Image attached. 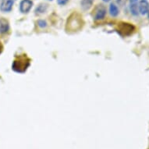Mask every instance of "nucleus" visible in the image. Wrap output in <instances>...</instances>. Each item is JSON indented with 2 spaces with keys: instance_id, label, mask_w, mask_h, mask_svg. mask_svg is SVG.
<instances>
[{
  "instance_id": "1",
  "label": "nucleus",
  "mask_w": 149,
  "mask_h": 149,
  "mask_svg": "<svg viewBox=\"0 0 149 149\" xmlns=\"http://www.w3.org/2000/svg\"><path fill=\"white\" fill-rule=\"evenodd\" d=\"M83 21H82V17L77 13H74L71 14L70 17H68V20L66 23V28L69 31H76L82 27Z\"/></svg>"
},
{
  "instance_id": "2",
  "label": "nucleus",
  "mask_w": 149,
  "mask_h": 149,
  "mask_svg": "<svg viewBox=\"0 0 149 149\" xmlns=\"http://www.w3.org/2000/svg\"><path fill=\"white\" fill-rule=\"evenodd\" d=\"M93 17L95 20H102L106 16V7L103 4H98L93 11Z\"/></svg>"
},
{
  "instance_id": "3",
  "label": "nucleus",
  "mask_w": 149,
  "mask_h": 149,
  "mask_svg": "<svg viewBox=\"0 0 149 149\" xmlns=\"http://www.w3.org/2000/svg\"><path fill=\"white\" fill-rule=\"evenodd\" d=\"M29 66V61L24 59H19L15 60L13 65V69L18 73H23L26 70L27 66Z\"/></svg>"
},
{
  "instance_id": "4",
  "label": "nucleus",
  "mask_w": 149,
  "mask_h": 149,
  "mask_svg": "<svg viewBox=\"0 0 149 149\" xmlns=\"http://www.w3.org/2000/svg\"><path fill=\"white\" fill-rule=\"evenodd\" d=\"M135 27L131 24H128V23H121L119 24V31L123 35H130L134 31Z\"/></svg>"
},
{
  "instance_id": "5",
  "label": "nucleus",
  "mask_w": 149,
  "mask_h": 149,
  "mask_svg": "<svg viewBox=\"0 0 149 149\" xmlns=\"http://www.w3.org/2000/svg\"><path fill=\"white\" fill-rule=\"evenodd\" d=\"M33 6L31 0H21L20 3V12L23 14H27L31 11Z\"/></svg>"
},
{
  "instance_id": "6",
  "label": "nucleus",
  "mask_w": 149,
  "mask_h": 149,
  "mask_svg": "<svg viewBox=\"0 0 149 149\" xmlns=\"http://www.w3.org/2000/svg\"><path fill=\"white\" fill-rule=\"evenodd\" d=\"M14 0H2L0 3V11L3 13H9L13 9Z\"/></svg>"
},
{
  "instance_id": "7",
  "label": "nucleus",
  "mask_w": 149,
  "mask_h": 149,
  "mask_svg": "<svg viewBox=\"0 0 149 149\" xmlns=\"http://www.w3.org/2000/svg\"><path fill=\"white\" fill-rule=\"evenodd\" d=\"M149 9V3L148 0H140L138 3V10L140 14L147 15Z\"/></svg>"
},
{
  "instance_id": "8",
  "label": "nucleus",
  "mask_w": 149,
  "mask_h": 149,
  "mask_svg": "<svg viewBox=\"0 0 149 149\" xmlns=\"http://www.w3.org/2000/svg\"><path fill=\"white\" fill-rule=\"evenodd\" d=\"M10 31V24L5 18H0V34H4Z\"/></svg>"
},
{
  "instance_id": "9",
  "label": "nucleus",
  "mask_w": 149,
  "mask_h": 149,
  "mask_svg": "<svg viewBox=\"0 0 149 149\" xmlns=\"http://www.w3.org/2000/svg\"><path fill=\"white\" fill-rule=\"evenodd\" d=\"M49 8V5L46 3H40L39 5L38 6L35 10H34V13L36 15H41L43 14L46 12L47 10Z\"/></svg>"
},
{
  "instance_id": "10",
  "label": "nucleus",
  "mask_w": 149,
  "mask_h": 149,
  "mask_svg": "<svg viewBox=\"0 0 149 149\" xmlns=\"http://www.w3.org/2000/svg\"><path fill=\"white\" fill-rule=\"evenodd\" d=\"M109 12L111 17H116L120 13V10L115 3H111L109 7Z\"/></svg>"
},
{
  "instance_id": "11",
  "label": "nucleus",
  "mask_w": 149,
  "mask_h": 149,
  "mask_svg": "<svg viewBox=\"0 0 149 149\" xmlns=\"http://www.w3.org/2000/svg\"><path fill=\"white\" fill-rule=\"evenodd\" d=\"M94 0H81V6L83 10H88L93 5Z\"/></svg>"
},
{
  "instance_id": "12",
  "label": "nucleus",
  "mask_w": 149,
  "mask_h": 149,
  "mask_svg": "<svg viewBox=\"0 0 149 149\" xmlns=\"http://www.w3.org/2000/svg\"><path fill=\"white\" fill-rule=\"evenodd\" d=\"M130 11L133 16L137 17L139 15V10H138V4L137 3H130Z\"/></svg>"
},
{
  "instance_id": "13",
  "label": "nucleus",
  "mask_w": 149,
  "mask_h": 149,
  "mask_svg": "<svg viewBox=\"0 0 149 149\" xmlns=\"http://www.w3.org/2000/svg\"><path fill=\"white\" fill-rule=\"evenodd\" d=\"M37 24H38V26L42 29L45 28L48 26V23L46 22V20H38L37 21Z\"/></svg>"
},
{
  "instance_id": "14",
  "label": "nucleus",
  "mask_w": 149,
  "mask_h": 149,
  "mask_svg": "<svg viewBox=\"0 0 149 149\" xmlns=\"http://www.w3.org/2000/svg\"><path fill=\"white\" fill-rule=\"evenodd\" d=\"M69 0H57V3L59 6H65L66 4H67Z\"/></svg>"
},
{
  "instance_id": "15",
  "label": "nucleus",
  "mask_w": 149,
  "mask_h": 149,
  "mask_svg": "<svg viewBox=\"0 0 149 149\" xmlns=\"http://www.w3.org/2000/svg\"><path fill=\"white\" fill-rule=\"evenodd\" d=\"M116 3L120 6H123L127 3V0H116Z\"/></svg>"
},
{
  "instance_id": "16",
  "label": "nucleus",
  "mask_w": 149,
  "mask_h": 149,
  "mask_svg": "<svg viewBox=\"0 0 149 149\" xmlns=\"http://www.w3.org/2000/svg\"><path fill=\"white\" fill-rule=\"evenodd\" d=\"M138 0H130V3H137Z\"/></svg>"
},
{
  "instance_id": "17",
  "label": "nucleus",
  "mask_w": 149,
  "mask_h": 149,
  "mask_svg": "<svg viewBox=\"0 0 149 149\" xmlns=\"http://www.w3.org/2000/svg\"><path fill=\"white\" fill-rule=\"evenodd\" d=\"M102 1L103 2H105V3H109L111 0H102Z\"/></svg>"
},
{
  "instance_id": "18",
  "label": "nucleus",
  "mask_w": 149,
  "mask_h": 149,
  "mask_svg": "<svg viewBox=\"0 0 149 149\" xmlns=\"http://www.w3.org/2000/svg\"><path fill=\"white\" fill-rule=\"evenodd\" d=\"M147 15H148V17L149 18V9H148V13H147Z\"/></svg>"
},
{
  "instance_id": "19",
  "label": "nucleus",
  "mask_w": 149,
  "mask_h": 149,
  "mask_svg": "<svg viewBox=\"0 0 149 149\" xmlns=\"http://www.w3.org/2000/svg\"><path fill=\"white\" fill-rule=\"evenodd\" d=\"M49 1H52V0H49Z\"/></svg>"
}]
</instances>
